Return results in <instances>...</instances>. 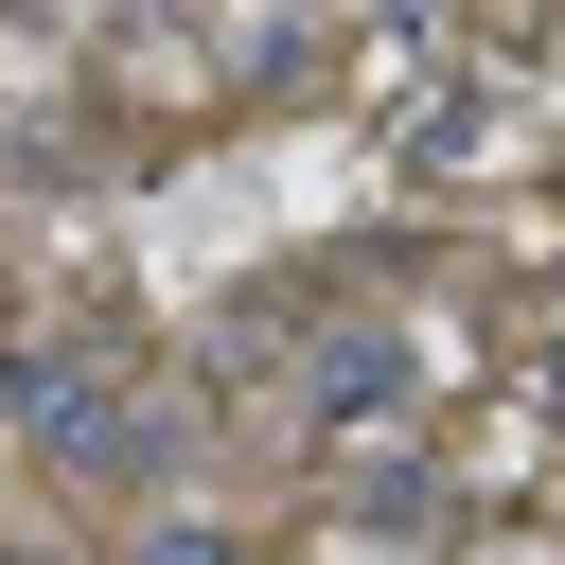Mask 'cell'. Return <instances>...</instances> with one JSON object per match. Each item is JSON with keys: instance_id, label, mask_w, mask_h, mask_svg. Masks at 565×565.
Returning a JSON list of instances; mask_svg holds the SVG:
<instances>
[{"instance_id": "3", "label": "cell", "mask_w": 565, "mask_h": 565, "mask_svg": "<svg viewBox=\"0 0 565 565\" xmlns=\"http://www.w3.org/2000/svg\"><path fill=\"white\" fill-rule=\"evenodd\" d=\"M141 565H230V530H141Z\"/></svg>"}, {"instance_id": "1", "label": "cell", "mask_w": 565, "mask_h": 565, "mask_svg": "<svg viewBox=\"0 0 565 565\" xmlns=\"http://www.w3.org/2000/svg\"><path fill=\"white\" fill-rule=\"evenodd\" d=\"M18 424L71 477H177V406H141L124 371H18Z\"/></svg>"}, {"instance_id": "2", "label": "cell", "mask_w": 565, "mask_h": 565, "mask_svg": "<svg viewBox=\"0 0 565 565\" xmlns=\"http://www.w3.org/2000/svg\"><path fill=\"white\" fill-rule=\"evenodd\" d=\"M388 388H406V353H388V335H335V353H318V406H335V424H371Z\"/></svg>"}]
</instances>
